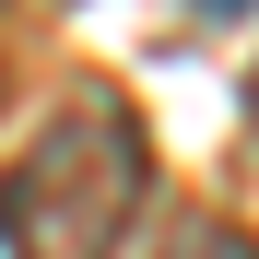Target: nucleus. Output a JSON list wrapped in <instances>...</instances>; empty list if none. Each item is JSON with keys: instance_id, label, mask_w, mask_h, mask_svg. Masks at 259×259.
<instances>
[{"instance_id": "nucleus-2", "label": "nucleus", "mask_w": 259, "mask_h": 259, "mask_svg": "<svg viewBox=\"0 0 259 259\" xmlns=\"http://www.w3.org/2000/svg\"><path fill=\"white\" fill-rule=\"evenodd\" d=\"M165 259H259V236H247V224H212V212H200V224H177V247H165Z\"/></svg>"}, {"instance_id": "nucleus-1", "label": "nucleus", "mask_w": 259, "mask_h": 259, "mask_svg": "<svg viewBox=\"0 0 259 259\" xmlns=\"http://www.w3.org/2000/svg\"><path fill=\"white\" fill-rule=\"evenodd\" d=\"M153 200V130L130 95L82 82L0 165V259H118Z\"/></svg>"}, {"instance_id": "nucleus-3", "label": "nucleus", "mask_w": 259, "mask_h": 259, "mask_svg": "<svg viewBox=\"0 0 259 259\" xmlns=\"http://www.w3.org/2000/svg\"><path fill=\"white\" fill-rule=\"evenodd\" d=\"M247 142H259V71H247Z\"/></svg>"}]
</instances>
